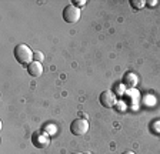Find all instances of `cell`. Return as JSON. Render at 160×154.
<instances>
[{
  "label": "cell",
  "instance_id": "cell-5",
  "mask_svg": "<svg viewBox=\"0 0 160 154\" xmlns=\"http://www.w3.org/2000/svg\"><path fill=\"white\" fill-rule=\"evenodd\" d=\"M32 143H33L37 148H44L49 146L50 138H49V136H47V133H44V131H36V133H33V136H32Z\"/></svg>",
  "mask_w": 160,
  "mask_h": 154
},
{
  "label": "cell",
  "instance_id": "cell-2",
  "mask_svg": "<svg viewBox=\"0 0 160 154\" xmlns=\"http://www.w3.org/2000/svg\"><path fill=\"white\" fill-rule=\"evenodd\" d=\"M70 131L73 136H84L89 131V121L86 118H74L70 124Z\"/></svg>",
  "mask_w": 160,
  "mask_h": 154
},
{
  "label": "cell",
  "instance_id": "cell-1",
  "mask_svg": "<svg viewBox=\"0 0 160 154\" xmlns=\"http://www.w3.org/2000/svg\"><path fill=\"white\" fill-rule=\"evenodd\" d=\"M14 59L17 60V63L23 64V66H29L33 61V54L34 51L30 50V47L27 44H17L13 50Z\"/></svg>",
  "mask_w": 160,
  "mask_h": 154
},
{
  "label": "cell",
  "instance_id": "cell-6",
  "mask_svg": "<svg viewBox=\"0 0 160 154\" xmlns=\"http://www.w3.org/2000/svg\"><path fill=\"white\" fill-rule=\"evenodd\" d=\"M27 73H29L32 77H40L43 74V66H42V63L33 60L29 66H27Z\"/></svg>",
  "mask_w": 160,
  "mask_h": 154
},
{
  "label": "cell",
  "instance_id": "cell-9",
  "mask_svg": "<svg viewBox=\"0 0 160 154\" xmlns=\"http://www.w3.org/2000/svg\"><path fill=\"white\" fill-rule=\"evenodd\" d=\"M33 60H34V61H39V63H42V61L44 60V54L42 53V51L36 50V51H34V54H33Z\"/></svg>",
  "mask_w": 160,
  "mask_h": 154
},
{
  "label": "cell",
  "instance_id": "cell-15",
  "mask_svg": "<svg viewBox=\"0 0 160 154\" xmlns=\"http://www.w3.org/2000/svg\"><path fill=\"white\" fill-rule=\"evenodd\" d=\"M122 154H134L133 151H130V150H127V151H124V153H122Z\"/></svg>",
  "mask_w": 160,
  "mask_h": 154
},
{
  "label": "cell",
  "instance_id": "cell-8",
  "mask_svg": "<svg viewBox=\"0 0 160 154\" xmlns=\"http://www.w3.org/2000/svg\"><path fill=\"white\" fill-rule=\"evenodd\" d=\"M144 4H146V2H143V0H130V6L133 9H142V7H144Z\"/></svg>",
  "mask_w": 160,
  "mask_h": 154
},
{
  "label": "cell",
  "instance_id": "cell-11",
  "mask_svg": "<svg viewBox=\"0 0 160 154\" xmlns=\"http://www.w3.org/2000/svg\"><path fill=\"white\" fill-rule=\"evenodd\" d=\"M124 89H126V86H124V84H119V86H117V89L114 87V90L117 91V94H123Z\"/></svg>",
  "mask_w": 160,
  "mask_h": 154
},
{
  "label": "cell",
  "instance_id": "cell-16",
  "mask_svg": "<svg viewBox=\"0 0 160 154\" xmlns=\"http://www.w3.org/2000/svg\"><path fill=\"white\" fill-rule=\"evenodd\" d=\"M73 154H83V153H73Z\"/></svg>",
  "mask_w": 160,
  "mask_h": 154
},
{
  "label": "cell",
  "instance_id": "cell-10",
  "mask_svg": "<svg viewBox=\"0 0 160 154\" xmlns=\"http://www.w3.org/2000/svg\"><path fill=\"white\" fill-rule=\"evenodd\" d=\"M72 4H73L74 7H77V9H83V7L86 6V2H84V0H73Z\"/></svg>",
  "mask_w": 160,
  "mask_h": 154
},
{
  "label": "cell",
  "instance_id": "cell-12",
  "mask_svg": "<svg viewBox=\"0 0 160 154\" xmlns=\"http://www.w3.org/2000/svg\"><path fill=\"white\" fill-rule=\"evenodd\" d=\"M147 7H154L157 4V0H149V2H146Z\"/></svg>",
  "mask_w": 160,
  "mask_h": 154
},
{
  "label": "cell",
  "instance_id": "cell-13",
  "mask_svg": "<svg viewBox=\"0 0 160 154\" xmlns=\"http://www.w3.org/2000/svg\"><path fill=\"white\" fill-rule=\"evenodd\" d=\"M152 127L154 128V131H156V133H160V121H159V123H154Z\"/></svg>",
  "mask_w": 160,
  "mask_h": 154
},
{
  "label": "cell",
  "instance_id": "cell-4",
  "mask_svg": "<svg viewBox=\"0 0 160 154\" xmlns=\"http://www.w3.org/2000/svg\"><path fill=\"white\" fill-rule=\"evenodd\" d=\"M100 104L106 108H112L114 107L117 104V96L113 93L112 90H104L100 93V97H99Z\"/></svg>",
  "mask_w": 160,
  "mask_h": 154
},
{
  "label": "cell",
  "instance_id": "cell-14",
  "mask_svg": "<svg viewBox=\"0 0 160 154\" xmlns=\"http://www.w3.org/2000/svg\"><path fill=\"white\" fill-rule=\"evenodd\" d=\"M114 107H119V110H120V111H123L126 106H124V103H117L116 106H114Z\"/></svg>",
  "mask_w": 160,
  "mask_h": 154
},
{
  "label": "cell",
  "instance_id": "cell-3",
  "mask_svg": "<svg viewBox=\"0 0 160 154\" xmlns=\"http://www.w3.org/2000/svg\"><path fill=\"white\" fill-rule=\"evenodd\" d=\"M80 14H82L80 9L74 7L73 4H67V6H64L62 16H63V20L66 23H76V22H79Z\"/></svg>",
  "mask_w": 160,
  "mask_h": 154
},
{
  "label": "cell",
  "instance_id": "cell-7",
  "mask_svg": "<svg viewBox=\"0 0 160 154\" xmlns=\"http://www.w3.org/2000/svg\"><path fill=\"white\" fill-rule=\"evenodd\" d=\"M137 83H139V77H137V74L132 73V71H129V73L124 74V77H123V84L126 86V89H133V87H136Z\"/></svg>",
  "mask_w": 160,
  "mask_h": 154
}]
</instances>
